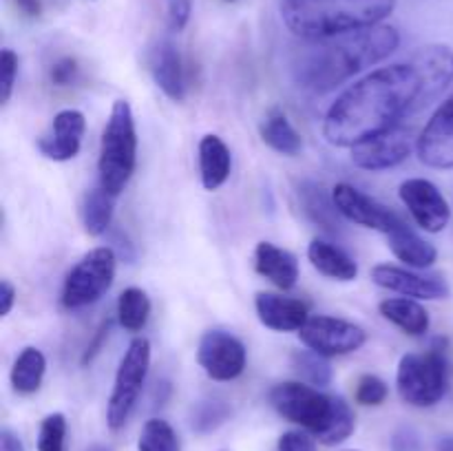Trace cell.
Masks as SVG:
<instances>
[{
	"label": "cell",
	"mask_w": 453,
	"mask_h": 451,
	"mask_svg": "<svg viewBox=\"0 0 453 451\" xmlns=\"http://www.w3.org/2000/svg\"><path fill=\"white\" fill-rule=\"evenodd\" d=\"M451 82L453 49L420 47L407 60L380 66L345 88L327 109L323 135L332 146L352 149L432 104Z\"/></svg>",
	"instance_id": "6da1fadb"
},
{
	"label": "cell",
	"mask_w": 453,
	"mask_h": 451,
	"mask_svg": "<svg viewBox=\"0 0 453 451\" xmlns=\"http://www.w3.org/2000/svg\"><path fill=\"white\" fill-rule=\"evenodd\" d=\"M401 34L389 25L367 27L326 40H303L292 53V78L310 93H330L361 71L392 56Z\"/></svg>",
	"instance_id": "7a4b0ae2"
},
{
	"label": "cell",
	"mask_w": 453,
	"mask_h": 451,
	"mask_svg": "<svg viewBox=\"0 0 453 451\" xmlns=\"http://www.w3.org/2000/svg\"><path fill=\"white\" fill-rule=\"evenodd\" d=\"M396 0H281V20L296 38L326 40L376 27Z\"/></svg>",
	"instance_id": "3957f363"
},
{
	"label": "cell",
	"mask_w": 453,
	"mask_h": 451,
	"mask_svg": "<svg viewBox=\"0 0 453 451\" xmlns=\"http://www.w3.org/2000/svg\"><path fill=\"white\" fill-rule=\"evenodd\" d=\"M270 405L290 423L301 424L323 445H341L354 433V411L341 396L319 392L308 383L288 380L270 389Z\"/></svg>",
	"instance_id": "277c9868"
},
{
	"label": "cell",
	"mask_w": 453,
	"mask_h": 451,
	"mask_svg": "<svg viewBox=\"0 0 453 451\" xmlns=\"http://www.w3.org/2000/svg\"><path fill=\"white\" fill-rule=\"evenodd\" d=\"M135 164L137 133L133 109L127 100H115L100 141L97 172L102 188L118 197L135 172Z\"/></svg>",
	"instance_id": "5b68a950"
},
{
	"label": "cell",
	"mask_w": 453,
	"mask_h": 451,
	"mask_svg": "<svg viewBox=\"0 0 453 451\" xmlns=\"http://www.w3.org/2000/svg\"><path fill=\"white\" fill-rule=\"evenodd\" d=\"M398 394L407 405L434 407L449 389V361L442 348L425 354H405L396 371Z\"/></svg>",
	"instance_id": "8992f818"
},
{
	"label": "cell",
	"mask_w": 453,
	"mask_h": 451,
	"mask_svg": "<svg viewBox=\"0 0 453 451\" xmlns=\"http://www.w3.org/2000/svg\"><path fill=\"white\" fill-rule=\"evenodd\" d=\"M118 256L109 246L93 248L73 265L62 286L60 301L66 310H80L96 303L109 292L115 279Z\"/></svg>",
	"instance_id": "52a82bcc"
},
{
	"label": "cell",
	"mask_w": 453,
	"mask_h": 451,
	"mask_svg": "<svg viewBox=\"0 0 453 451\" xmlns=\"http://www.w3.org/2000/svg\"><path fill=\"white\" fill-rule=\"evenodd\" d=\"M150 367V343L144 336H137L128 343L122 363L115 374L113 392H111L109 407H106V423L113 432L127 424L128 416L135 409L137 398L144 387L146 374Z\"/></svg>",
	"instance_id": "ba28073f"
},
{
	"label": "cell",
	"mask_w": 453,
	"mask_h": 451,
	"mask_svg": "<svg viewBox=\"0 0 453 451\" xmlns=\"http://www.w3.org/2000/svg\"><path fill=\"white\" fill-rule=\"evenodd\" d=\"M301 343L308 349H314L323 356H345L365 345L367 334L361 325L345 318L317 314L310 317L308 323L299 330Z\"/></svg>",
	"instance_id": "9c48e42d"
},
{
	"label": "cell",
	"mask_w": 453,
	"mask_h": 451,
	"mask_svg": "<svg viewBox=\"0 0 453 451\" xmlns=\"http://www.w3.org/2000/svg\"><path fill=\"white\" fill-rule=\"evenodd\" d=\"M416 144H418V137H414V131L398 124L389 131L367 137L352 146V162L363 171H388L405 162Z\"/></svg>",
	"instance_id": "30bf717a"
},
{
	"label": "cell",
	"mask_w": 453,
	"mask_h": 451,
	"mask_svg": "<svg viewBox=\"0 0 453 451\" xmlns=\"http://www.w3.org/2000/svg\"><path fill=\"white\" fill-rule=\"evenodd\" d=\"M197 361L212 380H234L246 370V345L226 330H208L199 340Z\"/></svg>",
	"instance_id": "8fae6325"
},
{
	"label": "cell",
	"mask_w": 453,
	"mask_h": 451,
	"mask_svg": "<svg viewBox=\"0 0 453 451\" xmlns=\"http://www.w3.org/2000/svg\"><path fill=\"white\" fill-rule=\"evenodd\" d=\"M332 195H334V203L341 215L352 224L363 226V228L389 234L405 224V219L398 212H394L392 208H388L379 199L370 197L352 184H336L332 188Z\"/></svg>",
	"instance_id": "7c38bea8"
},
{
	"label": "cell",
	"mask_w": 453,
	"mask_h": 451,
	"mask_svg": "<svg viewBox=\"0 0 453 451\" xmlns=\"http://www.w3.org/2000/svg\"><path fill=\"white\" fill-rule=\"evenodd\" d=\"M401 199L411 219L427 233H441L449 226L451 208L436 184L423 177H411L401 184Z\"/></svg>",
	"instance_id": "4fadbf2b"
},
{
	"label": "cell",
	"mask_w": 453,
	"mask_h": 451,
	"mask_svg": "<svg viewBox=\"0 0 453 451\" xmlns=\"http://www.w3.org/2000/svg\"><path fill=\"white\" fill-rule=\"evenodd\" d=\"M372 281L389 292H398L410 299L441 301L451 294L449 283L441 274H420L398 265L380 264L372 268Z\"/></svg>",
	"instance_id": "5bb4252c"
},
{
	"label": "cell",
	"mask_w": 453,
	"mask_h": 451,
	"mask_svg": "<svg viewBox=\"0 0 453 451\" xmlns=\"http://www.w3.org/2000/svg\"><path fill=\"white\" fill-rule=\"evenodd\" d=\"M418 157L425 166L449 171L453 168V96L442 102L418 135Z\"/></svg>",
	"instance_id": "9a60e30c"
},
{
	"label": "cell",
	"mask_w": 453,
	"mask_h": 451,
	"mask_svg": "<svg viewBox=\"0 0 453 451\" xmlns=\"http://www.w3.org/2000/svg\"><path fill=\"white\" fill-rule=\"evenodd\" d=\"M87 119L80 111L65 109L53 118L51 126L38 137V150L53 162H69L80 153Z\"/></svg>",
	"instance_id": "2e32d148"
},
{
	"label": "cell",
	"mask_w": 453,
	"mask_h": 451,
	"mask_svg": "<svg viewBox=\"0 0 453 451\" xmlns=\"http://www.w3.org/2000/svg\"><path fill=\"white\" fill-rule=\"evenodd\" d=\"M255 308L259 321L274 332H296L310 318L305 301L274 292H259L255 296Z\"/></svg>",
	"instance_id": "e0dca14e"
},
{
	"label": "cell",
	"mask_w": 453,
	"mask_h": 451,
	"mask_svg": "<svg viewBox=\"0 0 453 451\" xmlns=\"http://www.w3.org/2000/svg\"><path fill=\"white\" fill-rule=\"evenodd\" d=\"M149 69L153 73L155 84L164 91V96L173 102H184L186 97V71L180 51L171 40H159L150 51Z\"/></svg>",
	"instance_id": "ac0fdd59"
},
{
	"label": "cell",
	"mask_w": 453,
	"mask_h": 451,
	"mask_svg": "<svg viewBox=\"0 0 453 451\" xmlns=\"http://www.w3.org/2000/svg\"><path fill=\"white\" fill-rule=\"evenodd\" d=\"M255 268L261 277L268 279L281 290H292L299 279V261L290 250L261 241L255 250Z\"/></svg>",
	"instance_id": "d6986e66"
},
{
	"label": "cell",
	"mask_w": 453,
	"mask_h": 451,
	"mask_svg": "<svg viewBox=\"0 0 453 451\" xmlns=\"http://www.w3.org/2000/svg\"><path fill=\"white\" fill-rule=\"evenodd\" d=\"M233 168V157L226 141L217 135H203L199 141V175L206 190H217L226 184Z\"/></svg>",
	"instance_id": "ffe728a7"
},
{
	"label": "cell",
	"mask_w": 453,
	"mask_h": 451,
	"mask_svg": "<svg viewBox=\"0 0 453 451\" xmlns=\"http://www.w3.org/2000/svg\"><path fill=\"white\" fill-rule=\"evenodd\" d=\"M299 202L310 221L321 226L327 233H339L343 215L336 208L334 195L327 193L326 186L317 181H303L299 186Z\"/></svg>",
	"instance_id": "44dd1931"
},
{
	"label": "cell",
	"mask_w": 453,
	"mask_h": 451,
	"mask_svg": "<svg viewBox=\"0 0 453 451\" xmlns=\"http://www.w3.org/2000/svg\"><path fill=\"white\" fill-rule=\"evenodd\" d=\"M388 243L394 256L410 265V268H429L438 259L436 246L420 237L411 226H407V221L401 228L388 234Z\"/></svg>",
	"instance_id": "7402d4cb"
},
{
	"label": "cell",
	"mask_w": 453,
	"mask_h": 451,
	"mask_svg": "<svg viewBox=\"0 0 453 451\" xmlns=\"http://www.w3.org/2000/svg\"><path fill=\"white\" fill-rule=\"evenodd\" d=\"M308 259L319 272L336 281H354L358 277L357 261L326 239H312L308 246Z\"/></svg>",
	"instance_id": "603a6c76"
},
{
	"label": "cell",
	"mask_w": 453,
	"mask_h": 451,
	"mask_svg": "<svg viewBox=\"0 0 453 451\" xmlns=\"http://www.w3.org/2000/svg\"><path fill=\"white\" fill-rule=\"evenodd\" d=\"M259 135L264 140V144H268L270 149L277 150V153L288 155V157H295L303 149V137L299 135L292 122L288 119L286 111L274 106L265 113V118L261 119Z\"/></svg>",
	"instance_id": "cb8c5ba5"
},
{
	"label": "cell",
	"mask_w": 453,
	"mask_h": 451,
	"mask_svg": "<svg viewBox=\"0 0 453 451\" xmlns=\"http://www.w3.org/2000/svg\"><path fill=\"white\" fill-rule=\"evenodd\" d=\"M383 318L410 336H423L429 330V312L418 301L403 296V299H385L379 305Z\"/></svg>",
	"instance_id": "d4e9b609"
},
{
	"label": "cell",
	"mask_w": 453,
	"mask_h": 451,
	"mask_svg": "<svg viewBox=\"0 0 453 451\" xmlns=\"http://www.w3.org/2000/svg\"><path fill=\"white\" fill-rule=\"evenodd\" d=\"M44 370H47V358H44V354L40 349H22L12 367L13 392L22 394V396H31V394L38 392L44 378Z\"/></svg>",
	"instance_id": "484cf974"
},
{
	"label": "cell",
	"mask_w": 453,
	"mask_h": 451,
	"mask_svg": "<svg viewBox=\"0 0 453 451\" xmlns=\"http://www.w3.org/2000/svg\"><path fill=\"white\" fill-rule=\"evenodd\" d=\"M113 195L106 193L102 186L88 190L82 202V224L87 234L91 237H102L111 228L113 221Z\"/></svg>",
	"instance_id": "4316f807"
},
{
	"label": "cell",
	"mask_w": 453,
	"mask_h": 451,
	"mask_svg": "<svg viewBox=\"0 0 453 451\" xmlns=\"http://www.w3.org/2000/svg\"><path fill=\"white\" fill-rule=\"evenodd\" d=\"M150 314V299L140 287H127L118 299V321L124 330L140 332Z\"/></svg>",
	"instance_id": "83f0119b"
},
{
	"label": "cell",
	"mask_w": 453,
	"mask_h": 451,
	"mask_svg": "<svg viewBox=\"0 0 453 451\" xmlns=\"http://www.w3.org/2000/svg\"><path fill=\"white\" fill-rule=\"evenodd\" d=\"M292 367L312 387H327L332 383V367L327 356L317 354L314 349H296L292 354Z\"/></svg>",
	"instance_id": "f1b7e54d"
},
{
	"label": "cell",
	"mask_w": 453,
	"mask_h": 451,
	"mask_svg": "<svg viewBox=\"0 0 453 451\" xmlns=\"http://www.w3.org/2000/svg\"><path fill=\"white\" fill-rule=\"evenodd\" d=\"M140 451H181L177 433L166 420L150 418L142 427L140 440H137Z\"/></svg>",
	"instance_id": "f546056e"
},
{
	"label": "cell",
	"mask_w": 453,
	"mask_h": 451,
	"mask_svg": "<svg viewBox=\"0 0 453 451\" xmlns=\"http://www.w3.org/2000/svg\"><path fill=\"white\" fill-rule=\"evenodd\" d=\"M230 407L224 401H202L195 405L190 424L197 433H211L228 420Z\"/></svg>",
	"instance_id": "4dcf8cb0"
},
{
	"label": "cell",
	"mask_w": 453,
	"mask_h": 451,
	"mask_svg": "<svg viewBox=\"0 0 453 451\" xmlns=\"http://www.w3.org/2000/svg\"><path fill=\"white\" fill-rule=\"evenodd\" d=\"M66 418L62 414H49L40 424L38 451H65Z\"/></svg>",
	"instance_id": "1f68e13d"
},
{
	"label": "cell",
	"mask_w": 453,
	"mask_h": 451,
	"mask_svg": "<svg viewBox=\"0 0 453 451\" xmlns=\"http://www.w3.org/2000/svg\"><path fill=\"white\" fill-rule=\"evenodd\" d=\"M388 383L383 378L374 374H365L358 378L357 392H354V398H357L358 405L365 407H379L388 401Z\"/></svg>",
	"instance_id": "d6a6232c"
},
{
	"label": "cell",
	"mask_w": 453,
	"mask_h": 451,
	"mask_svg": "<svg viewBox=\"0 0 453 451\" xmlns=\"http://www.w3.org/2000/svg\"><path fill=\"white\" fill-rule=\"evenodd\" d=\"M18 75V56L12 49H3L0 51V102L7 104L12 100L13 87H16Z\"/></svg>",
	"instance_id": "836d02e7"
},
{
	"label": "cell",
	"mask_w": 453,
	"mask_h": 451,
	"mask_svg": "<svg viewBox=\"0 0 453 451\" xmlns=\"http://www.w3.org/2000/svg\"><path fill=\"white\" fill-rule=\"evenodd\" d=\"M78 60L71 56H65L58 62H53L51 69H49V80H51V84H56V87H69V84L78 78Z\"/></svg>",
	"instance_id": "e575fe53"
},
{
	"label": "cell",
	"mask_w": 453,
	"mask_h": 451,
	"mask_svg": "<svg viewBox=\"0 0 453 451\" xmlns=\"http://www.w3.org/2000/svg\"><path fill=\"white\" fill-rule=\"evenodd\" d=\"M193 13V0H166V20L171 31H181Z\"/></svg>",
	"instance_id": "d590c367"
},
{
	"label": "cell",
	"mask_w": 453,
	"mask_h": 451,
	"mask_svg": "<svg viewBox=\"0 0 453 451\" xmlns=\"http://www.w3.org/2000/svg\"><path fill=\"white\" fill-rule=\"evenodd\" d=\"M277 451H317V442L308 432H286L279 438Z\"/></svg>",
	"instance_id": "8d00e7d4"
},
{
	"label": "cell",
	"mask_w": 453,
	"mask_h": 451,
	"mask_svg": "<svg viewBox=\"0 0 453 451\" xmlns=\"http://www.w3.org/2000/svg\"><path fill=\"white\" fill-rule=\"evenodd\" d=\"M392 451H420V438L411 427H401L392 436Z\"/></svg>",
	"instance_id": "74e56055"
},
{
	"label": "cell",
	"mask_w": 453,
	"mask_h": 451,
	"mask_svg": "<svg viewBox=\"0 0 453 451\" xmlns=\"http://www.w3.org/2000/svg\"><path fill=\"white\" fill-rule=\"evenodd\" d=\"M13 303H16V287L4 279V281L0 283V317H7V314L12 312Z\"/></svg>",
	"instance_id": "f35d334b"
},
{
	"label": "cell",
	"mask_w": 453,
	"mask_h": 451,
	"mask_svg": "<svg viewBox=\"0 0 453 451\" xmlns=\"http://www.w3.org/2000/svg\"><path fill=\"white\" fill-rule=\"evenodd\" d=\"M109 325H111L109 321H106V323H102V327H100V330H97L96 339H93L91 343H88L87 352H84V356H82V363H84V365H87V363H91L93 358H96V354L100 352L102 343H104V339H106V336H109Z\"/></svg>",
	"instance_id": "ab89813d"
},
{
	"label": "cell",
	"mask_w": 453,
	"mask_h": 451,
	"mask_svg": "<svg viewBox=\"0 0 453 451\" xmlns=\"http://www.w3.org/2000/svg\"><path fill=\"white\" fill-rule=\"evenodd\" d=\"M0 451H25V445L18 438V433H13L12 429L4 427L0 432Z\"/></svg>",
	"instance_id": "60d3db41"
},
{
	"label": "cell",
	"mask_w": 453,
	"mask_h": 451,
	"mask_svg": "<svg viewBox=\"0 0 453 451\" xmlns=\"http://www.w3.org/2000/svg\"><path fill=\"white\" fill-rule=\"evenodd\" d=\"M18 11L27 18H38L42 13V0H13Z\"/></svg>",
	"instance_id": "b9f144b4"
},
{
	"label": "cell",
	"mask_w": 453,
	"mask_h": 451,
	"mask_svg": "<svg viewBox=\"0 0 453 451\" xmlns=\"http://www.w3.org/2000/svg\"><path fill=\"white\" fill-rule=\"evenodd\" d=\"M436 451H453V436H447L442 438V440H438Z\"/></svg>",
	"instance_id": "7bdbcfd3"
},
{
	"label": "cell",
	"mask_w": 453,
	"mask_h": 451,
	"mask_svg": "<svg viewBox=\"0 0 453 451\" xmlns=\"http://www.w3.org/2000/svg\"><path fill=\"white\" fill-rule=\"evenodd\" d=\"M88 451H111L109 447H102V445H93V447H88Z\"/></svg>",
	"instance_id": "ee69618b"
},
{
	"label": "cell",
	"mask_w": 453,
	"mask_h": 451,
	"mask_svg": "<svg viewBox=\"0 0 453 451\" xmlns=\"http://www.w3.org/2000/svg\"><path fill=\"white\" fill-rule=\"evenodd\" d=\"M226 3H234V0H226Z\"/></svg>",
	"instance_id": "f6af8a7d"
}]
</instances>
